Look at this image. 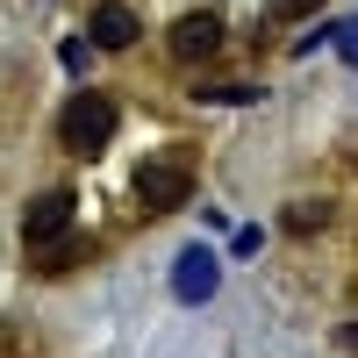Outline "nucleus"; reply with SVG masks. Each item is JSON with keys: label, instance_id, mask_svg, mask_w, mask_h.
Masks as SVG:
<instances>
[{"label": "nucleus", "instance_id": "1a4fd4ad", "mask_svg": "<svg viewBox=\"0 0 358 358\" xmlns=\"http://www.w3.org/2000/svg\"><path fill=\"white\" fill-rule=\"evenodd\" d=\"M86 50H94V43H79V36H65V43H57V57H65V72H86Z\"/></svg>", "mask_w": 358, "mask_h": 358}, {"label": "nucleus", "instance_id": "7ed1b4c3", "mask_svg": "<svg viewBox=\"0 0 358 358\" xmlns=\"http://www.w3.org/2000/svg\"><path fill=\"white\" fill-rule=\"evenodd\" d=\"M215 280H222V265H215L208 244H187L172 258V294L179 301H215Z\"/></svg>", "mask_w": 358, "mask_h": 358}, {"label": "nucleus", "instance_id": "ddd939ff", "mask_svg": "<svg viewBox=\"0 0 358 358\" xmlns=\"http://www.w3.org/2000/svg\"><path fill=\"white\" fill-rule=\"evenodd\" d=\"M337 344H351V351H358V322H344V330H337Z\"/></svg>", "mask_w": 358, "mask_h": 358}, {"label": "nucleus", "instance_id": "39448f33", "mask_svg": "<svg viewBox=\"0 0 358 358\" xmlns=\"http://www.w3.org/2000/svg\"><path fill=\"white\" fill-rule=\"evenodd\" d=\"M229 36V22L222 15H179L172 22V57H187V65H201V57H215Z\"/></svg>", "mask_w": 358, "mask_h": 358}, {"label": "nucleus", "instance_id": "f8f14e48", "mask_svg": "<svg viewBox=\"0 0 358 358\" xmlns=\"http://www.w3.org/2000/svg\"><path fill=\"white\" fill-rule=\"evenodd\" d=\"M301 8H322V0H273V15H287V22L301 15Z\"/></svg>", "mask_w": 358, "mask_h": 358}, {"label": "nucleus", "instance_id": "423d86ee", "mask_svg": "<svg viewBox=\"0 0 358 358\" xmlns=\"http://www.w3.org/2000/svg\"><path fill=\"white\" fill-rule=\"evenodd\" d=\"M86 43H101V50H129V43H136V15L122 8V0H101V8H94V36H86Z\"/></svg>", "mask_w": 358, "mask_h": 358}, {"label": "nucleus", "instance_id": "f03ea898", "mask_svg": "<svg viewBox=\"0 0 358 358\" xmlns=\"http://www.w3.org/2000/svg\"><path fill=\"white\" fill-rule=\"evenodd\" d=\"M187 187H194V179H187V165H179V158L136 165V201L151 208V215H158V208H179V201H187Z\"/></svg>", "mask_w": 358, "mask_h": 358}, {"label": "nucleus", "instance_id": "f257e3e1", "mask_svg": "<svg viewBox=\"0 0 358 358\" xmlns=\"http://www.w3.org/2000/svg\"><path fill=\"white\" fill-rule=\"evenodd\" d=\"M57 136H65V151L101 158L108 136H115V101H108V94H72L65 115H57Z\"/></svg>", "mask_w": 358, "mask_h": 358}, {"label": "nucleus", "instance_id": "20e7f679", "mask_svg": "<svg viewBox=\"0 0 358 358\" xmlns=\"http://www.w3.org/2000/svg\"><path fill=\"white\" fill-rule=\"evenodd\" d=\"M65 229H72V187H50V194H36L22 208V236L29 244H57Z\"/></svg>", "mask_w": 358, "mask_h": 358}, {"label": "nucleus", "instance_id": "0eeeda50", "mask_svg": "<svg viewBox=\"0 0 358 358\" xmlns=\"http://www.w3.org/2000/svg\"><path fill=\"white\" fill-rule=\"evenodd\" d=\"M201 101H222V108H236V101H258V86H201Z\"/></svg>", "mask_w": 358, "mask_h": 358}, {"label": "nucleus", "instance_id": "6e6552de", "mask_svg": "<svg viewBox=\"0 0 358 358\" xmlns=\"http://www.w3.org/2000/svg\"><path fill=\"white\" fill-rule=\"evenodd\" d=\"M337 57H344V65H358V15L337 22Z\"/></svg>", "mask_w": 358, "mask_h": 358}, {"label": "nucleus", "instance_id": "9d476101", "mask_svg": "<svg viewBox=\"0 0 358 358\" xmlns=\"http://www.w3.org/2000/svg\"><path fill=\"white\" fill-rule=\"evenodd\" d=\"M322 215L330 208H287V229H322Z\"/></svg>", "mask_w": 358, "mask_h": 358}, {"label": "nucleus", "instance_id": "9b49d317", "mask_svg": "<svg viewBox=\"0 0 358 358\" xmlns=\"http://www.w3.org/2000/svg\"><path fill=\"white\" fill-rule=\"evenodd\" d=\"M258 244H265V236H258V229H251V222H244V229H236V236H229V251H236V258H251V251H258Z\"/></svg>", "mask_w": 358, "mask_h": 358}]
</instances>
